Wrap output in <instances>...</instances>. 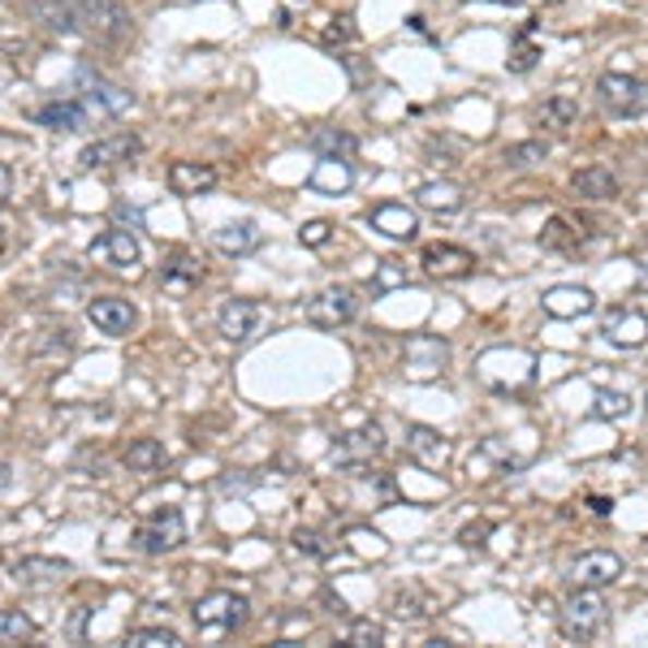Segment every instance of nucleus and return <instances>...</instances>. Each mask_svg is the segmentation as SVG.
<instances>
[{
    "label": "nucleus",
    "instance_id": "obj_47",
    "mask_svg": "<svg viewBox=\"0 0 648 648\" xmlns=\"http://www.w3.org/2000/svg\"><path fill=\"white\" fill-rule=\"evenodd\" d=\"M640 286H645V290H648V260H645V264H640Z\"/></svg>",
    "mask_w": 648,
    "mask_h": 648
},
{
    "label": "nucleus",
    "instance_id": "obj_27",
    "mask_svg": "<svg viewBox=\"0 0 648 648\" xmlns=\"http://www.w3.org/2000/svg\"><path fill=\"white\" fill-rule=\"evenodd\" d=\"M571 187H575V195H584V200H619V178H614L610 169H601V165L579 169V173L571 178Z\"/></svg>",
    "mask_w": 648,
    "mask_h": 648
},
{
    "label": "nucleus",
    "instance_id": "obj_32",
    "mask_svg": "<svg viewBox=\"0 0 648 648\" xmlns=\"http://www.w3.org/2000/svg\"><path fill=\"white\" fill-rule=\"evenodd\" d=\"M35 636V623L22 610H0V645H26Z\"/></svg>",
    "mask_w": 648,
    "mask_h": 648
},
{
    "label": "nucleus",
    "instance_id": "obj_1",
    "mask_svg": "<svg viewBox=\"0 0 648 648\" xmlns=\"http://www.w3.org/2000/svg\"><path fill=\"white\" fill-rule=\"evenodd\" d=\"M74 22L96 44H125L134 35V17L117 0H74Z\"/></svg>",
    "mask_w": 648,
    "mask_h": 648
},
{
    "label": "nucleus",
    "instance_id": "obj_15",
    "mask_svg": "<svg viewBox=\"0 0 648 648\" xmlns=\"http://www.w3.org/2000/svg\"><path fill=\"white\" fill-rule=\"evenodd\" d=\"M87 321L96 324V333H108V337H125L134 321H139V312H134V303L130 299H117V295H100V299H92L87 303Z\"/></svg>",
    "mask_w": 648,
    "mask_h": 648
},
{
    "label": "nucleus",
    "instance_id": "obj_22",
    "mask_svg": "<svg viewBox=\"0 0 648 648\" xmlns=\"http://www.w3.org/2000/svg\"><path fill=\"white\" fill-rule=\"evenodd\" d=\"M70 575H74V566L61 562V557H22V562H13L17 584H61Z\"/></svg>",
    "mask_w": 648,
    "mask_h": 648
},
{
    "label": "nucleus",
    "instance_id": "obj_40",
    "mask_svg": "<svg viewBox=\"0 0 648 648\" xmlns=\"http://www.w3.org/2000/svg\"><path fill=\"white\" fill-rule=\"evenodd\" d=\"M299 238H303V247L321 251V247H328V238H333V225H328V220H308V225L299 229Z\"/></svg>",
    "mask_w": 648,
    "mask_h": 648
},
{
    "label": "nucleus",
    "instance_id": "obj_36",
    "mask_svg": "<svg viewBox=\"0 0 648 648\" xmlns=\"http://www.w3.org/2000/svg\"><path fill=\"white\" fill-rule=\"evenodd\" d=\"M398 286H407V264L381 260L376 273H372V295H385V290H398Z\"/></svg>",
    "mask_w": 648,
    "mask_h": 648
},
{
    "label": "nucleus",
    "instance_id": "obj_11",
    "mask_svg": "<svg viewBox=\"0 0 648 648\" xmlns=\"http://www.w3.org/2000/svg\"><path fill=\"white\" fill-rule=\"evenodd\" d=\"M540 308L553 321H579V316H592L597 312V295L588 286H549L540 295Z\"/></svg>",
    "mask_w": 648,
    "mask_h": 648
},
{
    "label": "nucleus",
    "instance_id": "obj_13",
    "mask_svg": "<svg viewBox=\"0 0 648 648\" xmlns=\"http://www.w3.org/2000/svg\"><path fill=\"white\" fill-rule=\"evenodd\" d=\"M143 152V139L139 134H108V139H96L79 152V160L87 169H112V165H130L134 156Z\"/></svg>",
    "mask_w": 648,
    "mask_h": 648
},
{
    "label": "nucleus",
    "instance_id": "obj_6",
    "mask_svg": "<svg viewBox=\"0 0 648 648\" xmlns=\"http://www.w3.org/2000/svg\"><path fill=\"white\" fill-rule=\"evenodd\" d=\"M87 255H92L96 264L112 268V273H134L139 260H143V247H139V238H134L130 229H105V233L87 247Z\"/></svg>",
    "mask_w": 648,
    "mask_h": 648
},
{
    "label": "nucleus",
    "instance_id": "obj_7",
    "mask_svg": "<svg viewBox=\"0 0 648 648\" xmlns=\"http://www.w3.org/2000/svg\"><path fill=\"white\" fill-rule=\"evenodd\" d=\"M623 571H627V562H623L619 553L592 549V553H579V557L571 562V584H575V588H610V584L623 579Z\"/></svg>",
    "mask_w": 648,
    "mask_h": 648
},
{
    "label": "nucleus",
    "instance_id": "obj_21",
    "mask_svg": "<svg viewBox=\"0 0 648 648\" xmlns=\"http://www.w3.org/2000/svg\"><path fill=\"white\" fill-rule=\"evenodd\" d=\"M216 187V169L213 165H200V160H173L169 165V191L173 195H208Z\"/></svg>",
    "mask_w": 648,
    "mask_h": 648
},
{
    "label": "nucleus",
    "instance_id": "obj_43",
    "mask_svg": "<svg viewBox=\"0 0 648 648\" xmlns=\"http://www.w3.org/2000/svg\"><path fill=\"white\" fill-rule=\"evenodd\" d=\"M489 532H493V528H489V524H476V528H463V544H467V549H480V544H484V537H489Z\"/></svg>",
    "mask_w": 648,
    "mask_h": 648
},
{
    "label": "nucleus",
    "instance_id": "obj_4",
    "mask_svg": "<svg viewBox=\"0 0 648 648\" xmlns=\"http://www.w3.org/2000/svg\"><path fill=\"white\" fill-rule=\"evenodd\" d=\"M303 316H308V324H316V328H341V324H350L359 316V295L350 286H328L316 299H308Z\"/></svg>",
    "mask_w": 648,
    "mask_h": 648
},
{
    "label": "nucleus",
    "instance_id": "obj_24",
    "mask_svg": "<svg viewBox=\"0 0 648 648\" xmlns=\"http://www.w3.org/2000/svg\"><path fill=\"white\" fill-rule=\"evenodd\" d=\"M308 182H312V191H321V195H341V191H350V182H355V169H350V160L321 156Z\"/></svg>",
    "mask_w": 648,
    "mask_h": 648
},
{
    "label": "nucleus",
    "instance_id": "obj_34",
    "mask_svg": "<svg viewBox=\"0 0 648 648\" xmlns=\"http://www.w3.org/2000/svg\"><path fill=\"white\" fill-rule=\"evenodd\" d=\"M627 411H632V398L623 389H597V398H592V416L597 420H623Z\"/></svg>",
    "mask_w": 648,
    "mask_h": 648
},
{
    "label": "nucleus",
    "instance_id": "obj_31",
    "mask_svg": "<svg viewBox=\"0 0 648 648\" xmlns=\"http://www.w3.org/2000/svg\"><path fill=\"white\" fill-rule=\"evenodd\" d=\"M575 121H579V105L571 96H553L540 105V125H549V130H571Z\"/></svg>",
    "mask_w": 648,
    "mask_h": 648
},
{
    "label": "nucleus",
    "instance_id": "obj_23",
    "mask_svg": "<svg viewBox=\"0 0 648 648\" xmlns=\"http://www.w3.org/2000/svg\"><path fill=\"white\" fill-rule=\"evenodd\" d=\"M260 242H264V238H260L255 220H229V225H220L213 233V247L225 251V255H251Z\"/></svg>",
    "mask_w": 648,
    "mask_h": 648
},
{
    "label": "nucleus",
    "instance_id": "obj_5",
    "mask_svg": "<svg viewBox=\"0 0 648 648\" xmlns=\"http://www.w3.org/2000/svg\"><path fill=\"white\" fill-rule=\"evenodd\" d=\"M597 96L614 117H640L648 108V83L632 79V74H601Z\"/></svg>",
    "mask_w": 648,
    "mask_h": 648
},
{
    "label": "nucleus",
    "instance_id": "obj_41",
    "mask_svg": "<svg viewBox=\"0 0 648 648\" xmlns=\"http://www.w3.org/2000/svg\"><path fill=\"white\" fill-rule=\"evenodd\" d=\"M295 549H299V553H312V557H324V553H328L324 537L312 532V528H299V532H295Z\"/></svg>",
    "mask_w": 648,
    "mask_h": 648
},
{
    "label": "nucleus",
    "instance_id": "obj_19",
    "mask_svg": "<svg viewBox=\"0 0 648 648\" xmlns=\"http://www.w3.org/2000/svg\"><path fill=\"white\" fill-rule=\"evenodd\" d=\"M372 229H381L385 238H394V242H411L416 233H420V213L416 208H407V204H376L372 213Z\"/></svg>",
    "mask_w": 648,
    "mask_h": 648
},
{
    "label": "nucleus",
    "instance_id": "obj_18",
    "mask_svg": "<svg viewBox=\"0 0 648 648\" xmlns=\"http://www.w3.org/2000/svg\"><path fill=\"white\" fill-rule=\"evenodd\" d=\"M605 341L623 346V350H636L648 341V316L640 308H614L605 316Z\"/></svg>",
    "mask_w": 648,
    "mask_h": 648
},
{
    "label": "nucleus",
    "instance_id": "obj_39",
    "mask_svg": "<svg viewBox=\"0 0 648 648\" xmlns=\"http://www.w3.org/2000/svg\"><path fill=\"white\" fill-rule=\"evenodd\" d=\"M398 614H403V619H429L432 601L429 597H420V592L411 588V592H403V597H398Z\"/></svg>",
    "mask_w": 648,
    "mask_h": 648
},
{
    "label": "nucleus",
    "instance_id": "obj_46",
    "mask_svg": "<svg viewBox=\"0 0 648 648\" xmlns=\"http://www.w3.org/2000/svg\"><path fill=\"white\" fill-rule=\"evenodd\" d=\"M4 489H9V467L0 463V493H4Z\"/></svg>",
    "mask_w": 648,
    "mask_h": 648
},
{
    "label": "nucleus",
    "instance_id": "obj_35",
    "mask_svg": "<svg viewBox=\"0 0 648 648\" xmlns=\"http://www.w3.org/2000/svg\"><path fill=\"white\" fill-rule=\"evenodd\" d=\"M125 645L130 648H178L182 645V636L169 632V627H134V632L125 636Z\"/></svg>",
    "mask_w": 648,
    "mask_h": 648
},
{
    "label": "nucleus",
    "instance_id": "obj_14",
    "mask_svg": "<svg viewBox=\"0 0 648 648\" xmlns=\"http://www.w3.org/2000/svg\"><path fill=\"white\" fill-rule=\"evenodd\" d=\"M139 549L143 553H169V549H178L182 540H187V524H182V511H160V515H152L139 532Z\"/></svg>",
    "mask_w": 648,
    "mask_h": 648
},
{
    "label": "nucleus",
    "instance_id": "obj_44",
    "mask_svg": "<svg viewBox=\"0 0 648 648\" xmlns=\"http://www.w3.org/2000/svg\"><path fill=\"white\" fill-rule=\"evenodd\" d=\"M532 65H537V48H528V44H524V48L511 57V70H532Z\"/></svg>",
    "mask_w": 648,
    "mask_h": 648
},
{
    "label": "nucleus",
    "instance_id": "obj_26",
    "mask_svg": "<svg viewBox=\"0 0 648 648\" xmlns=\"http://www.w3.org/2000/svg\"><path fill=\"white\" fill-rule=\"evenodd\" d=\"M165 463H169V449H165V441H156V436H139V441L125 449V467L139 471V476H156V471H165Z\"/></svg>",
    "mask_w": 648,
    "mask_h": 648
},
{
    "label": "nucleus",
    "instance_id": "obj_17",
    "mask_svg": "<svg viewBox=\"0 0 648 648\" xmlns=\"http://www.w3.org/2000/svg\"><path fill=\"white\" fill-rule=\"evenodd\" d=\"M407 454H411L416 467L441 471V467L449 463V441L436 429H429V424H411V429H407Z\"/></svg>",
    "mask_w": 648,
    "mask_h": 648
},
{
    "label": "nucleus",
    "instance_id": "obj_8",
    "mask_svg": "<svg viewBox=\"0 0 648 648\" xmlns=\"http://www.w3.org/2000/svg\"><path fill=\"white\" fill-rule=\"evenodd\" d=\"M445 363H449V341L429 337V333H420V337L407 341V381L429 385V381H436L445 372Z\"/></svg>",
    "mask_w": 648,
    "mask_h": 648
},
{
    "label": "nucleus",
    "instance_id": "obj_29",
    "mask_svg": "<svg viewBox=\"0 0 648 648\" xmlns=\"http://www.w3.org/2000/svg\"><path fill=\"white\" fill-rule=\"evenodd\" d=\"M312 152L316 156H337V160H350L355 156V134H346V130H337V125H321V130H312Z\"/></svg>",
    "mask_w": 648,
    "mask_h": 648
},
{
    "label": "nucleus",
    "instance_id": "obj_33",
    "mask_svg": "<svg viewBox=\"0 0 648 648\" xmlns=\"http://www.w3.org/2000/svg\"><path fill=\"white\" fill-rule=\"evenodd\" d=\"M35 13H39L44 26H52V31H79V22H74V0H44V4H35Z\"/></svg>",
    "mask_w": 648,
    "mask_h": 648
},
{
    "label": "nucleus",
    "instance_id": "obj_28",
    "mask_svg": "<svg viewBox=\"0 0 648 648\" xmlns=\"http://www.w3.org/2000/svg\"><path fill=\"white\" fill-rule=\"evenodd\" d=\"M416 204L420 208H429V213H458L463 204H467V195L454 187V182H424L420 191H416Z\"/></svg>",
    "mask_w": 648,
    "mask_h": 648
},
{
    "label": "nucleus",
    "instance_id": "obj_20",
    "mask_svg": "<svg viewBox=\"0 0 648 648\" xmlns=\"http://www.w3.org/2000/svg\"><path fill=\"white\" fill-rule=\"evenodd\" d=\"M200 281H204V264H200L195 255H187V251H173V255L160 264V286H165L169 295H191Z\"/></svg>",
    "mask_w": 648,
    "mask_h": 648
},
{
    "label": "nucleus",
    "instance_id": "obj_45",
    "mask_svg": "<svg viewBox=\"0 0 648 648\" xmlns=\"http://www.w3.org/2000/svg\"><path fill=\"white\" fill-rule=\"evenodd\" d=\"M9 191H13V173H9V165L0 160V204L9 200Z\"/></svg>",
    "mask_w": 648,
    "mask_h": 648
},
{
    "label": "nucleus",
    "instance_id": "obj_49",
    "mask_svg": "<svg viewBox=\"0 0 648 648\" xmlns=\"http://www.w3.org/2000/svg\"><path fill=\"white\" fill-rule=\"evenodd\" d=\"M502 4H519V0H502Z\"/></svg>",
    "mask_w": 648,
    "mask_h": 648
},
{
    "label": "nucleus",
    "instance_id": "obj_42",
    "mask_svg": "<svg viewBox=\"0 0 648 648\" xmlns=\"http://www.w3.org/2000/svg\"><path fill=\"white\" fill-rule=\"evenodd\" d=\"M355 39V26H350V17H333V26L324 31V44H350Z\"/></svg>",
    "mask_w": 648,
    "mask_h": 648
},
{
    "label": "nucleus",
    "instance_id": "obj_30",
    "mask_svg": "<svg viewBox=\"0 0 648 648\" xmlns=\"http://www.w3.org/2000/svg\"><path fill=\"white\" fill-rule=\"evenodd\" d=\"M584 242V233L566 220V216H553L544 229H540V247H549V251H575Z\"/></svg>",
    "mask_w": 648,
    "mask_h": 648
},
{
    "label": "nucleus",
    "instance_id": "obj_9",
    "mask_svg": "<svg viewBox=\"0 0 648 648\" xmlns=\"http://www.w3.org/2000/svg\"><path fill=\"white\" fill-rule=\"evenodd\" d=\"M79 92H83V105L92 112H100V117H125L134 108V96L125 87L108 83V79L92 74V70H79Z\"/></svg>",
    "mask_w": 648,
    "mask_h": 648
},
{
    "label": "nucleus",
    "instance_id": "obj_25",
    "mask_svg": "<svg viewBox=\"0 0 648 648\" xmlns=\"http://www.w3.org/2000/svg\"><path fill=\"white\" fill-rule=\"evenodd\" d=\"M87 112L92 108L83 100H52V105L35 108V121L48 125V130H83L87 125Z\"/></svg>",
    "mask_w": 648,
    "mask_h": 648
},
{
    "label": "nucleus",
    "instance_id": "obj_2",
    "mask_svg": "<svg viewBox=\"0 0 648 648\" xmlns=\"http://www.w3.org/2000/svg\"><path fill=\"white\" fill-rule=\"evenodd\" d=\"M610 623V605H605V597H601V588H575V597L562 605V614H557V627H562V636L566 640H592V636H601V627Z\"/></svg>",
    "mask_w": 648,
    "mask_h": 648
},
{
    "label": "nucleus",
    "instance_id": "obj_12",
    "mask_svg": "<svg viewBox=\"0 0 648 648\" xmlns=\"http://www.w3.org/2000/svg\"><path fill=\"white\" fill-rule=\"evenodd\" d=\"M260 321H264L260 303H251V299H229V303H220V312H216V333H220L225 341L242 346V341L255 337Z\"/></svg>",
    "mask_w": 648,
    "mask_h": 648
},
{
    "label": "nucleus",
    "instance_id": "obj_16",
    "mask_svg": "<svg viewBox=\"0 0 648 648\" xmlns=\"http://www.w3.org/2000/svg\"><path fill=\"white\" fill-rule=\"evenodd\" d=\"M381 449H385V436H381L376 424H363V429H355V432H341V436L333 441V454H337V458H346L355 476H363V463H368V458H376Z\"/></svg>",
    "mask_w": 648,
    "mask_h": 648
},
{
    "label": "nucleus",
    "instance_id": "obj_38",
    "mask_svg": "<svg viewBox=\"0 0 648 648\" xmlns=\"http://www.w3.org/2000/svg\"><path fill=\"white\" fill-rule=\"evenodd\" d=\"M381 640H385V627H381V623H372V619H355V623H350L346 645L368 648V645H381Z\"/></svg>",
    "mask_w": 648,
    "mask_h": 648
},
{
    "label": "nucleus",
    "instance_id": "obj_3",
    "mask_svg": "<svg viewBox=\"0 0 648 648\" xmlns=\"http://www.w3.org/2000/svg\"><path fill=\"white\" fill-rule=\"evenodd\" d=\"M247 610H251V605H247L242 592L216 588V592L195 601V627H200L204 640H220V636H229V632H238V627L247 623Z\"/></svg>",
    "mask_w": 648,
    "mask_h": 648
},
{
    "label": "nucleus",
    "instance_id": "obj_37",
    "mask_svg": "<svg viewBox=\"0 0 648 648\" xmlns=\"http://www.w3.org/2000/svg\"><path fill=\"white\" fill-rule=\"evenodd\" d=\"M549 156V143H540V139H528V143H515V147H506V165L511 169H528V165H537Z\"/></svg>",
    "mask_w": 648,
    "mask_h": 648
},
{
    "label": "nucleus",
    "instance_id": "obj_10",
    "mask_svg": "<svg viewBox=\"0 0 648 648\" xmlns=\"http://www.w3.org/2000/svg\"><path fill=\"white\" fill-rule=\"evenodd\" d=\"M424 273L429 277H441V281H458V277H471L476 273V255L467 247H454V242H432L420 255Z\"/></svg>",
    "mask_w": 648,
    "mask_h": 648
},
{
    "label": "nucleus",
    "instance_id": "obj_48",
    "mask_svg": "<svg viewBox=\"0 0 648 648\" xmlns=\"http://www.w3.org/2000/svg\"><path fill=\"white\" fill-rule=\"evenodd\" d=\"M4 238H9V233H4V220H0V251H4Z\"/></svg>",
    "mask_w": 648,
    "mask_h": 648
}]
</instances>
